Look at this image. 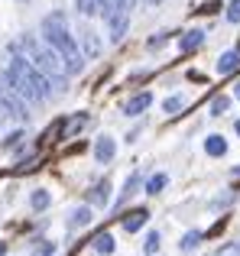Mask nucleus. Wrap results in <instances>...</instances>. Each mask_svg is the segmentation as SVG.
I'll return each mask as SVG.
<instances>
[{
    "label": "nucleus",
    "instance_id": "f257e3e1",
    "mask_svg": "<svg viewBox=\"0 0 240 256\" xmlns=\"http://www.w3.org/2000/svg\"><path fill=\"white\" fill-rule=\"evenodd\" d=\"M4 82L10 84L13 94H20L23 100H30V104H39V100L49 98V75H42V72L36 68V65L30 62V58H20L13 56L10 62H6L4 68Z\"/></svg>",
    "mask_w": 240,
    "mask_h": 256
},
{
    "label": "nucleus",
    "instance_id": "f03ea898",
    "mask_svg": "<svg viewBox=\"0 0 240 256\" xmlns=\"http://www.w3.org/2000/svg\"><path fill=\"white\" fill-rule=\"evenodd\" d=\"M42 36L52 49L62 56L65 72H82V49H78V39L68 32V23H65V13H52V16L42 20Z\"/></svg>",
    "mask_w": 240,
    "mask_h": 256
},
{
    "label": "nucleus",
    "instance_id": "7ed1b4c3",
    "mask_svg": "<svg viewBox=\"0 0 240 256\" xmlns=\"http://www.w3.org/2000/svg\"><path fill=\"white\" fill-rule=\"evenodd\" d=\"M20 49L26 52V58H30L32 65H36L42 75H49V78H56V82H62V75H65V62H62V56H58L56 49H52L49 42H39L36 36H20Z\"/></svg>",
    "mask_w": 240,
    "mask_h": 256
},
{
    "label": "nucleus",
    "instance_id": "20e7f679",
    "mask_svg": "<svg viewBox=\"0 0 240 256\" xmlns=\"http://www.w3.org/2000/svg\"><path fill=\"white\" fill-rule=\"evenodd\" d=\"M0 107H4V110L10 114L13 120H26V107L20 104L16 98H13V94L6 91V88H0Z\"/></svg>",
    "mask_w": 240,
    "mask_h": 256
},
{
    "label": "nucleus",
    "instance_id": "39448f33",
    "mask_svg": "<svg viewBox=\"0 0 240 256\" xmlns=\"http://www.w3.org/2000/svg\"><path fill=\"white\" fill-rule=\"evenodd\" d=\"M150 104H152V94H136V98H130V100H126L124 114H126V117H140V114H143Z\"/></svg>",
    "mask_w": 240,
    "mask_h": 256
},
{
    "label": "nucleus",
    "instance_id": "423d86ee",
    "mask_svg": "<svg viewBox=\"0 0 240 256\" xmlns=\"http://www.w3.org/2000/svg\"><path fill=\"white\" fill-rule=\"evenodd\" d=\"M237 68H240V49H230L218 58V72H221V75H230V72H237Z\"/></svg>",
    "mask_w": 240,
    "mask_h": 256
},
{
    "label": "nucleus",
    "instance_id": "0eeeda50",
    "mask_svg": "<svg viewBox=\"0 0 240 256\" xmlns=\"http://www.w3.org/2000/svg\"><path fill=\"white\" fill-rule=\"evenodd\" d=\"M204 46V32L202 30H192V32H185L182 39H178V49L182 52H195V49H202Z\"/></svg>",
    "mask_w": 240,
    "mask_h": 256
},
{
    "label": "nucleus",
    "instance_id": "6e6552de",
    "mask_svg": "<svg viewBox=\"0 0 240 256\" xmlns=\"http://www.w3.org/2000/svg\"><path fill=\"white\" fill-rule=\"evenodd\" d=\"M114 152H117V143L110 136H101L94 143V156L101 159V162H110V159H114Z\"/></svg>",
    "mask_w": 240,
    "mask_h": 256
},
{
    "label": "nucleus",
    "instance_id": "1a4fd4ad",
    "mask_svg": "<svg viewBox=\"0 0 240 256\" xmlns=\"http://www.w3.org/2000/svg\"><path fill=\"white\" fill-rule=\"evenodd\" d=\"M146 220H150V211H143V208H140V211H133V214H126V218H124V230L126 234H136Z\"/></svg>",
    "mask_w": 240,
    "mask_h": 256
},
{
    "label": "nucleus",
    "instance_id": "9d476101",
    "mask_svg": "<svg viewBox=\"0 0 240 256\" xmlns=\"http://www.w3.org/2000/svg\"><path fill=\"white\" fill-rule=\"evenodd\" d=\"M204 152H208V156H224V152H228V140L224 136H208L204 140Z\"/></svg>",
    "mask_w": 240,
    "mask_h": 256
},
{
    "label": "nucleus",
    "instance_id": "9b49d317",
    "mask_svg": "<svg viewBox=\"0 0 240 256\" xmlns=\"http://www.w3.org/2000/svg\"><path fill=\"white\" fill-rule=\"evenodd\" d=\"M49 201H52V194L46 192V188H36V192L30 194V204L36 208V211H46V208H49Z\"/></svg>",
    "mask_w": 240,
    "mask_h": 256
},
{
    "label": "nucleus",
    "instance_id": "f8f14e48",
    "mask_svg": "<svg viewBox=\"0 0 240 256\" xmlns=\"http://www.w3.org/2000/svg\"><path fill=\"white\" fill-rule=\"evenodd\" d=\"M91 201H94V204H108L110 201V182L104 178L101 185H94V192H91Z\"/></svg>",
    "mask_w": 240,
    "mask_h": 256
},
{
    "label": "nucleus",
    "instance_id": "ddd939ff",
    "mask_svg": "<svg viewBox=\"0 0 240 256\" xmlns=\"http://www.w3.org/2000/svg\"><path fill=\"white\" fill-rule=\"evenodd\" d=\"M94 250L104 253V256H110V253H114V237H110V234H98V237H94Z\"/></svg>",
    "mask_w": 240,
    "mask_h": 256
},
{
    "label": "nucleus",
    "instance_id": "4468645a",
    "mask_svg": "<svg viewBox=\"0 0 240 256\" xmlns=\"http://www.w3.org/2000/svg\"><path fill=\"white\" fill-rule=\"evenodd\" d=\"M75 10L82 13V16H94V13L101 10V0H75Z\"/></svg>",
    "mask_w": 240,
    "mask_h": 256
},
{
    "label": "nucleus",
    "instance_id": "2eb2a0df",
    "mask_svg": "<svg viewBox=\"0 0 240 256\" xmlns=\"http://www.w3.org/2000/svg\"><path fill=\"white\" fill-rule=\"evenodd\" d=\"M72 224H75V227H84V224H91V208H78V211L72 214Z\"/></svg>",
    "mask_w": 240,
    "mask_h": 256
},
{
    "label": "nucleus",
    "instance_id": "dca6fc26",
    "mask_svg": "<svg viewBox=\"0 0 240 256\" xmlns=\"http://www.w3.org/2000/svg\"><path fill=\"white\" fill-rule=\"evenodd\" d=\"M159 244H162L159 230H150V234H146V244H143V250H146V253H156V250H159Z\"/></svg>",
    "mask_w": 240,
    "mask_h": 256
},
{
    "label": "nucleus",
    "instance_id": "f3484780",
    "mask_svg": "<svg viewBox=\"0 0 240 256\" xmlns=\"http://www.w3.org/2000/svg\"><path fill=\"white\" fill-rule=\"evenodd\" d=\"M166 182H169V178H166V175H152V178L146 182V192H150V194L162 192V188H166Z\"/></svg>",
    "mask_w": 240,
    "mask_h": 256
},
{
    "label": "nucleus",
    "instance_id": "a211bd4d",
    "mask_svg": "<svg viewBox=\"0 0 240 256\" xmlns=\"http://www.w3.org/2000/svg\"><path fill=\"white\" fill-rule=\"evenodd\" d=\"M182 107H185V100L178 98V94H172V98H166L162 110H166V114H176V110H182Z\"/></svg>",
    "mask_w": 240,
    "mask_h": 256
},
{
    "label": "nucleus",
    "instance_id": "6ab92c4d",
    "mask_svg": "<svg viewBox=\"0 0 240 256\" xmlns=\"http://www.w3.org/2000/svg\"><path fill=\"white\" fill-rule=\"evenodd\" d=\"M198 240H202V234H198V230H188V234L182 237V250H195Z\"/></svg>",
    "mask_w": 240,
    "mask_h": 256
},
{
    "label": "nucleus",
    "instance_id": "aec40b11",
    "mask_svg": "<svg viewBox=\"0 0 240 256\" xmlns=\"http://www.w3.org/2000/svg\"><path fill=\"white\" fill-rule=\"evenodd\" d=\"M228 107H230V98H214V104H211V114H214V117H221Z\"/></svg>",
    "mask_w": 240,
    "mask_h": 256
},
{
    "label": "nucleus",
    "instance_id": "412c9836",
    "mask_svg": "<svg viewBox=\"0 0 240 256\" xmlns=\"http://www.w3.org/2000/svg\"><path fill=\"white\" fill-rule=\"evenodd\" d=\"M228 20L230 23H240V0H230L228 4Z\"/></svg>",
    "mask_w": 240,
    "mask_h": 256
},
{
    "label": "nucleus",
    "instance_id": "4be33fe9",
    "mask_svg": "<svg viewBox=\"0 0 240 256\" xmlns=\"http://www.w3.org/2000/svg\"><path fill=\"white\" fill-rule=\"evenodd\" d=\"M82 39L88 42V52L94 56V52H98V39H94V32H91V30H82Z\"/></svg>",
    "mask_w": 240,
    "mask_h": 256
},
{
    "label": "nucleus",
    "instance_id": "5701e85b",
    "mask_svg": "<svg viewBox=\"0 0 240 256\" xmlns=\"http://www.w3.org/2000/svg\"><path fill=\"white\" fill-rule=\"evenodd\" d=\"M218 6H221V4H218V0H211V4H202V6H198V13H204V16H208V13H218Z\"/></svg>",
    "mask_w": 240,
    "mask_h": 256
},
{
    "label": "nucleus",
    "instance_id": "b1692460",
    "mask_svg": "<svg viewBox=\"0 0 240 256\" xmlns=\"http://www.w3.org/2000/svg\"><path fill=\"white\" fill-rule=\"evenodd\" d=\"M159 46H166V36H152L150 39V49H159Z\"/></svg>",
    "mask_w": 240,
    "mask_h": 256
},
{
    "label": "nucleus",
    "instance_id": "393cba45",
    "mask_svg": "<svg viewBox=\"0 0 240 256\" xmlns=\"http://www.w3.org/2000/svg\"><path fill=\"white\" fill-rule=\"evenodd\" d=\"M6 253V244H0V256H4Z\"/></svg>",
    "mask_w": 240,
    "mask_h": 256
},
{
    "label": "nucleus",
    "instance_id": "a878e982",
    "mask_svg": "<svg viewBox=\"0 0 240 256\" xmlns=\"http://www.w3.org/2000/svg\"><path fill=\"white\" fill-rule=\"evenodd\" d=\"M234 130H237V136H240V120H237V124H234Z\"/></svg>",
    "mask_w": 240,
    "mask_h": 256
},
{
    "label": "nucleus",
    "instance_id": "bb28decb",
    "mask_svg": "<svg viewBox=\"0 0 240 256\" xmlns=\"http://www.w3.org/2000/svg\"><path fill=\"white\" fill-rule=\"evenodd\" d=\"M234 94H237V100H240V84H237V88H234Z\"/></svg>",
    "mask_w": 240,
    "mask_h": 256
},
{
    "label": "nucleus",
    "instance_id": "cd10ccee",
    "mask_svg": "<svg viewBox=\"0 0 240 256\" xmlns=\"http://www.w3.org/2000/svg\"><path fill=\"white\" fill-rule=\"evenodd\" d=\"M234 250H237V253H240V240H237V244H234Z\"/></svg>",
    "mask_w": 240,
    "mask_h": 256
},
{
    "label": "nucleus",
    "instance_id": "c85d7f7f",
    "mask_svg": "<svg viewBox=\"0 0 240 256\" xmlns=\"http://www.w3.org/2000/svg\"><path fill=\"white\" fill-rule=\"evenodd\" d=\"M234 178H240V169H234Z\"/></svg>",
    "mask_w": 240,
    "mask_h": 256
},
{
    "label": "nucleus",
    "instance_id": "c756f323",
    "mask_svg": "<svg viewBox=\"0 0 240 256\" xmlns=\"http://www.w3.org/2000/svg\"><path fill=\"white\" fill-rule=\"evenodd\" d=\"M150 4H156V0H150Z\"/></svg>",
    "mask_w": 240,
    "mask_h": 256
}]
</instances>
